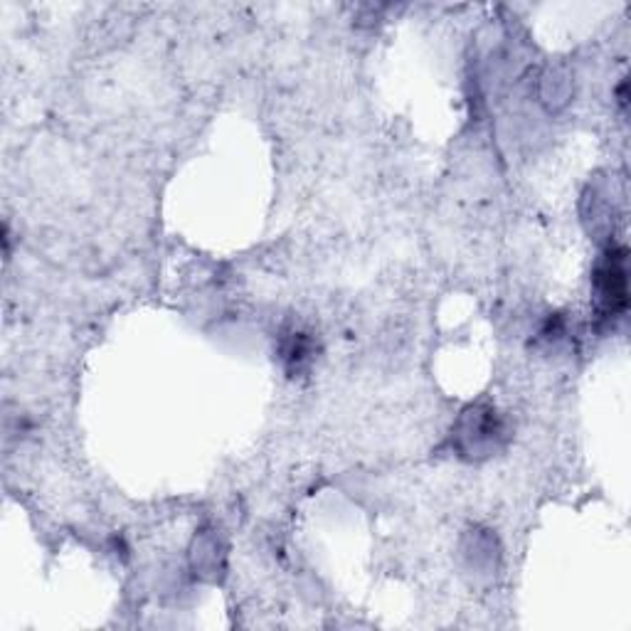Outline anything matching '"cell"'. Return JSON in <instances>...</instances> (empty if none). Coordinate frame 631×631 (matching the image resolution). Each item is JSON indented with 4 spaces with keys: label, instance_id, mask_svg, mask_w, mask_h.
<instances>
[{
    "label": "cell",
    "instance_id": "2",
    "mask_svg": "<svg viewBox=\"0 0 631 631\" xmlns=\"http://www.w3.org/2000/svg\"><path fill=\"white\" fill-rule=\"evenodd\" d=\"M279 353H281V361L287 363L289 373H301V370L313 361V341H311V335L299 331V329L285 333V339H281Z\"/></svg>",
    "mask_w": 631,
    "mask_h": 631
},
{
    "label": "cell",
    "instance_id": "1",
    "mask_svg": "<svg viewBox=\"0 0 631 631\" xmlns=\"http://www.w3.org/2000/svg\"><path fill=\"white\" fill-rule=\"evenodd\" d=\"M594 293L607 319H617L627 311V247L609 245L594 267Z\"/></svg>",
    "mask_w": 631,
    "mask_h": 631
}]
</instances>
